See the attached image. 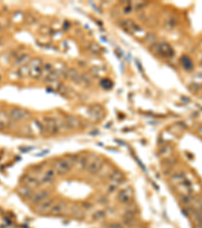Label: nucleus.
I'll return each mask as SVG.
<instances>
[{
  "mask_svg": "<svg viewBox=\"0 0 202 228\" xmlns=\"http://www.w3.org/2000/svg\"><path fill=\"white\" fill-rule=\"evenodd\" d=\"M43 62L42 59L35 58L31 60L28 63L29 66V76L32 77L34 79H39L42 77V70H43Z\"/></svg>",
  "mask_w": 202,
  "mask_h": 228,
  "instance_id": "nucleus-1",
  "label": "nucleus"
},
{
  "mask_svg": "<svg viewBox=\"0 0 202 228\" xmlns=\"http://www.w3.org/2000/svg\"><path fill=\"white\" fill-rule=\"evenodd\" d=\"M43 128H45V133H49L55 135L59 133L58 129V123H57V118L53 117H45L43 119Z\"/></svg>",
  "mask_w": 202,
  "mask_h": 228,
  "instance_id": "nucleus-2",
  "label": "nucleus"
},
{
  "mask_svg": "<svg viewBox=\"0 0 202 228\" xmlns=\"http://www.w3.org/2000/svg\"><path fill=\"white\" fill-rule=\"evenodd\" d=\"M8 116L11 121H23L25 119H28L29 116H31V113L25 109L13 108L9 111Z\"/></svg>",
  "mask_w": 202,
  "mask_h": 228,
  "instance_id": "nucleus-3",
  "label": "nucleus"
},
{
  "mask_svg": "<svg viewBox=\"0 0 202 228\" xmlns=\"http://www.w3.org/2000/svg\"><path fill=\"white\" fill-rule=\"evenodd\" d=\"M154 49L156 50V52L159 54L160 56L165 57V58H171V57H173V55L175 54L174 50L172 49V47L167 43H157L155 47H154Z\"/></svg>",
  "mask_w": 202,
  "mask_h": 228,
  "instance_id": "nucleus-4",
  "label": "nucleus"
},
{
  "mask_svg": "<svg viewBox=\"0 0 202 228\" xmlns=\"http://www.w3.org/2000/svg\"><path fill=\"white\" fill-rule=\"evenodd\" d=\"M73 164L70 162V161L66 158V159H61L58 160L56 163L54 165V170H56L57 174H66L72 170Z\"/></svg>",
  "mask_w": 202,
  "mask_h": 228,
  "instance_id": "nucleus-5",
  "label": "nucleus"
},
{
  "mask_svg": "<svg viewBox=\"0 0 202 228\" xmlns=\"http://www.w3.org/2000/svg\"><path fill=\"white\" fill-rule=\"evenodd\" d=\"M134 192L131 190V187H126V189L121 190L117 195V200L121 204H128L133 198Z\"/></svg>",
  "mask_w": 202,
  "mask_h": 228,
  "instance_id": "nucleus-6",
  "label": "nucleus"
},
{
  "mask_svg": "<svg viewBox=\"0 0 202 228\" xmlns=\"http://www.w3.org/2000/svg\"><path fill=\"white\" fill-rule=\"evenodd\" d=\"M107 178L109 183L116 187H119L124 182V176L122 174V172H120L119 170H112Z\"/></svg>",
  "mask_w": 202,
  "mask_h": 228,
  "instance_id": "nucleus-7",
  "label": "nucleus"
},
{
  "mask_svg": "<svg viewBox=\"0 0 202 228\" xmlns=\"http://www.w3.org/2000/svg\"><path fill=\"white\" fill-rule=\"evenodd\" d=\"M50 197V192L47 190H42V191H39L38 193L34 194L31 196V198L29 200L32 204L35 205H38L39 203H42L43 201H45L47 199H49Z\"/></svg>",
  "mask_w": 202,
  "mask_h": 228,
  "instance_id": "nucleus-8",
  "label": "nucleus"
},
{
  "mask_svg": "<svg viewBox=\"0 0 202 228\" xmlns=\"http://www.w3.org/2000/svg\"><path fill=\"white\" fill-rule=\"evenodd\" d=\"M102 159L100 157H98V156H96L94 158V159L91 161V162L89 163V165H88L87 166V172L89 174H98V171H99V170H100V167H101V165H102Z\"/></svg>",
  "mask_w": 202,
  "mask_h": 228,
  "instance_id": "nucleus-9",
  "label": "nucleus"
},
{
  "mask_svg": "<svg viewBox=\"0 0 202 228\" xmlns=\"http://www.w3.org/2000/svg\"><path fill=\"white\" fill-rule=\"evenodd\" d=\"M54 204H55L54 200L49 198V199L43 201L42 203L38 204V206H36V208H35V211H38L39 213H46L51 210V208L53 207Z\"/></svg>",
  "mask_w": 202,
  "mask_h": 228,
  "instance_id": "nucleus-10",
  "label": "nucleus"
},
{
  "mask_svg": "<svg viewBox=\"0 0 202 228\" xmlns=\"http://www.w3.org/2000/svg\"><path fill=\"white\" fill-rule=\"evenodd\" d=\"M65 123L68 130H74L80 126V121L74 116H67L65 118Z\"/></svg>",
  "mask_w": 202,
  "mask_h": 228,
  "instance_id": "nucleus-11",
  "label": "nucleus"
},
{
  "mask_svg": "<svg viewBox=\"0 0 202 228\" xmlns=\"http://www.w3.org/2000/svg\"><path fill=\"white\" fill-rule=\"evenodd\" d=\"M95 157H96V156H94V157L92 158V159H90V156H89V155H84V156L79 157L78 162H77V165H78L79 170H86L87 166H88V165H89V163L94 159Z\"/></svg>",
  "mask_w": 202,
  "mask_h": 228,
  "instance_id": "nucleus-12",
  "label": "nucleus"
},
{
  "mask_svg": "<svg viewBox=\"0 0 202 228\" xmlns=\"http://www.w3.org/2000/svg\"><path fill=\"white\" fill-rule=\"evenodd\" d=\"M24 185L28 187L29 189H35V187H39L40 186V182L39 179H38L36 178H34V176H27L25 179H23Z\"/></svg>",
  "mask_w": 202,
  "mask_h": 228,
  "instance_id": "nucleus-13",
  "label": "nucleus"
},
{
  "mask_svg": "<svg viewBox=\"0 0 202 228\" xmlns=\"http://www.w3.org/2000/svg\"><path fill=\"white\" fill-rule=\"evenodd\" d=\"M29 62H31V57H29V55L28 54H21L15 58L14 64L17 65L18 67H20V66L27 65Z\"/></svg>",
  "mask_w": 202,
  "mask_h": 228,
  "instance_id": "nucleus-14",
  "label": "nucleus"
},
{
  "mask_svg": "<svg viewBox=\"0 0 202 228\" xmlns=\"http://www.w3.org/2000/svg\"><path fill=\"white\" fill-rule=\"evenodd\" d=\"M66 209V205L65 203H61V202H58V203H55L53 205V207L51 208V214L53 215H61L62 213L65 211Z\"/></svg>",
  "mask_w": 202,
  "mask_h": 228,
  "instance_id": "nucleus-15",
  "label": "nucleus"
},
{
  "mask_svg": "<svg viewBox=\"0 0 202 228\" xmlns=\"http://www.w3.org/2000/svg\"><path fill=\"white\" fill-rule=\"evenodd\" d=\"M67 77H69L70 79L75 81L76 83L82 82V80H81V74H79V72L74 68H70L67 71Z\"/></svg>",
  "mask_w": 202,
  "mask_h": 228,
  "instance_id": "nucleus-16",
  "label": "nucleus"
},
{
  "mask_svg": "<svg viewBox=\"0 0 202 228\" xmlns=\"http://www.w3.org/2000/svg\"><path fill=\"white\" fill-rule=\"evenodd\" d=\"M10 118L8 114H6L4 111H0V130L5 129L10 123Z\"/></svg>",
  "mask_w": 202,
  "mask_h": 228,
  "instance_id": "nucleus-17",
  "label": "nucleus"
},
{
  "mask_svg": "<svg viewBox=\"0 0 202 228\" xmlns=\"http://www.w3.org/2000/svg\"><path fill=\"white\" fill-rule=\"evenodd\" d=\"M89 114L91 115V117H93L94 119L99 120L102 118V109L99 105H92L89 109Z\"/></svg>",
  "mask_w": 202,
  "mask_h": 228,
  "instance_id": "nucleus-18",
  "label": "nucleus"
},
{
  "mask_svg": "<svg viewBox=\"0 0 202 228\" xmlns=\"http://www.w3.org/2000/svg\"><path fill=\"white\" fill-rule=\"evenodd\" d=\"M110 168H111V167H110L109 163H107V162L102 163L100 170H99L98 174H97L98 176H100V178H106V176H108L110 172H111V171H110Z\"/></svg>",
  "mask_w": 202,
  "mask_h": 228,
  "instance_id": "nucleus-19",
  "label": "nucleus"
},
{
  "mask_svg": "<svg viewBox=\"0 0 202 228\" xmlns=\"http://www.w3.org/2000/svg\"><path fill=\"white\" fill-rule=\"evenodd\" d=\"M18 193H19V195H20L21 197H23V198H29V199H31V196L34 195V194H32V190L29 189V187H27V186L20 187V189L18 190Z\"/></svg>",
  "mask_w": 202,
  "mask_h": 228,
  "instance_id": "nucleus-20",
  "label": "nucleus"
},
{
  "mask_svg": "<svg viewBox=\"0 0 202 228\" xmlns=\"http://www.w3.org/2000/svg\"><path fill=\"white\" fill-rule=\"evenodd\" d=\"M54 70V66L51 63H45L43 65V70H42V78L43 79L50 74L51 72Z\"/></svg>",
  "mask_w": 202,
  "mask_h": 228,
  "instance_id": "nucleus-21",
  "label": "nucleus"
},
{
  "mask_svg": "<svg viewBox=\"0 0 202 228\" xmlns=\"http://www.w3.org/2000/svg\"><path fill=\"white\" fill-rule=\"evenodd\" d=\"M184 179H185V174H184V172H182V171L175 172V174L171 176V181L173 183H182Z\"/></svg>",
  "mask_w": 202,
  "mask_h": 228,
  "instance_id": "nucleus-22",
  "label": "nucleus"
},
{
  "mask_svg": "<svg viewBox=\"0 0 202 228\" xmlns=\"http://www.w3.org/2000/svg\"><path fill=\"white\" fill-rule=\"evenodd\" d=\"M106 217V212L104 210H96L95 212H93L91 218L94 221H98V220H102Z\"/></svg>",
  "mask_w": 202,
  "mask_h": 228,
  "instance_id": "nucleus-23",
  "label": "nucleus"
},
{
  "mask_svg": "<svg viewBox=\"0 0 202 228\" xmlns=\"http://www.w3.org/2000/svg\"><path fill=\"white\" fill-rule=\"evenodd\" d=\"M18 75H19L20 77L29 76V66H28V64L20 66V67L18 68Z\"/></svg>",
  "mask_w": 202,
  "mask_h": 228,
  "instance_id": "nucleus-24",
  "label": "nucleus"
},
{
  "mask_svg": "<svg viewBox=\"0 0 202 228\" xmlns=\"http://www.w3.org/2000/svg\"><path fill=\"white\" fill-rule=\"evenodd\" d=\"M181 62L183 64V67H184L185 69H187V70H190V69L193 68V63H192V61L190 60V58L186 57V56L183 57L181 59Z\"/></svg>",
  "mask_w": 202,
  "mask_h": 228,
  "instance_id": "nucleus-25",
  "label": "nucleus"
},
{
  "mask_svg": "<svg viewBox=\"0 0 202 228\" xmlns=\"http://www.w3.org/2000/svg\"><path fill=\"white\" fill-rule=\"evenodd\" d=\"M39 182H40V185L50 186V185H52V183H53L54 179H53L47 178V176H46V175H43V176H42V179H39Z\"/></svg>",
  "mask_w": 202,
  "mask_h": 228,
  "instance_id": "nucleus-26",
  "label": "nucleus"
},
{
  "mask_svg": "<svg viewBox=\"0 0 202 228\" xmlns=\"http://www.w3.org/2000/svg\"><path fill=\"white\" fill-rule=\"evenodd\" d=\"M180 199H181V202H182L183 204L188 205V204L192 203L193 198L191 197L190 195H181V198H180Z\"/></svg>",
  "mask_w": 202,
  "mask_h": 228,
  "instance_id": "nucleus-27",
  "label": "nucleus"
},
{
  "mask_svg": "<svg viewBox=\"0 0 202 228\" xmlns=\"http://www.w3.org/2000/svg\"><path fill=\"white\" fill-rule=\"evenodd\" d=\"M56 174H57V172H56V170H54V168H49V170H47L45 171V174H43V175H46V176H47V178L54 179L55 178H56Z\"/></svg>",
  "mask_w": 202,
  "mask_h": 228,
  "instance_id": "nucleus-28",
  "label": "nucleus"
},
{
  "mask_svg": "<svg viewBox=\"0 0 202 228\" xmlns=\"http://www.w3.org/2000/svg\"><path fill=\"white\" fill-rule=\"evenodd\" d=\"M81 80H82V82L85 83L86 85H91V84H92V82H91V78L87 74L81 75Z\"/></svg>",
  "mask_w": 202,
  "mask_h": 228,
  "instance_id": "nucleus-29",
  "label": "nucleus"
},
{
  "mask_svg": "<svg viewBox=\"0 0 202 228\" xmlns=\"http://www.w3.org/2000/svg\"><path fill=\"white\" fill-rule=\"evenodd\" d=\"M110 82H111V81L108 80V79H103L101 81V86L103 88H106V89H108V88L111 87V83H110Z\"/></svg>",
  "mask_w": 202,
  "mask_h": 228,
  "instance_id": "nucleus-30",
  "label": "nucleus"
},
{
  "mask_svg": "<svg viewBox=\"0 0 202 228\" xmlns=\"http://www.w3.org/2000/svg\"><path fill=\"white\" fill-rule=\"evenodd\" d=\"M116 190H117V187L114 186V185H112V183H109L108 187H107V193H108V194H113V193H115V192H116Z\"/></svg>",
  "mask_w": 202,
  "mask_h": 228,
  "instance_id": "nucleus-31",
  "label": "nucleus"
},
{
  "mask_svg": "<svg viewBox=\"0 0 202 228\" xmlns=\"http://www.w3.org/2000/svg\"><path fill=\"white\" fill-rule=\"evenodd\" d=\"M97 202H98V203L102 204V205H105V204H107L108 200H107V198H106L105 196H100L97 199Z\"/></svg>",
  "mask_w": 202,
  "mask_h": 228,
  "instance_id": "nucleus-32",
  "label": "nucleus"
},
{
  "mask_svg": "<svg viewBox=\"0 0 202 228\" xmlns=\"http://www.w3.org/2000/svg\"><path fill=\"white\" fill-rule=\"evenodd\" d=\"M92 207H93V204L88 203V202H87V203H84L83 204V208L85 209V210H90V209L92 208Z\"/></svg>",
  "mask_w": 202,
  "mask_h": 228,
  "instance_id": "nucleus-33",
  "label": "nucleus"
},
{
  "mask_svg": "<svg viewBox=\"0 0 202 228\" xmlns=\"http://www.w3.org/2000/svg\"><path fill=\"white\" fill-rule=\"evenodd\" d=\"M110 228H124L121 224H118V223H115V224H112L111 226H110Z\"/></svg>",
  "mask_w": 202,
  "mask_h": 228,
  "instance_id": "nucleus-34",
  "label": "nucleus"
},
{
  "mask_svg": "<svg viewBox=\"0 0 202 228\" xmlns=\"http://www.w3.org/2000/svg\"><path fill=\"white\" fill-rule=\"evenodd\" d=\"M1 79H2V78H1V75H0V82H1Z\"/></svg>",
  "mask_w": 202,
  "mask_h": 228,
  "instance_id": "nucleus-35",
  "label": "nucleus"
},
{
  "mask_svg": "<svg viewBox=\"0 0 202 228\" xmlns=\"http://www.w3.org/2000/svg\"><path fill=\"white\" fill-rule=\"evenodd\" d=\"M1 44H2V43H1V40H0V45H1Z\"/></svg>",
  "mask_w": 202,
  "mask_h": 228,
  "instance_id": "nucleus-36",
  "label": "nucleus"
},
{
  "mask_svg": "<svg viewBox=\"0 0 202 228\" xmlns=\"http://www.w3.org/2000/svg\"><path fill=\"white\" fill-rule=\"evenodd\" d=\"M201 226H202V224H201Z\"/></svg>",
  "mask_w": 202,
  "mask_h": 228,
  "instance_id": "nucleus-37",
  "label": "nucleus"
}]
</instances>
